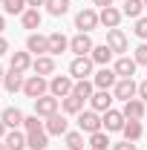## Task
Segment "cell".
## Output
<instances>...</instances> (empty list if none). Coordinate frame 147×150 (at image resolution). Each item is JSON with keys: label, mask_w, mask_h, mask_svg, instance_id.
<instances>
[{"label": "cell", "mask_w": 147, "mask_h": 150, "mask_svg": "<svg viewBox=\"0 0 147 150\" xmlns=\"http://www.w3.org/2000/svg\"><path fill=\"white\" fill-rule=\"evenodd\" d=\"M23 130H26V133H35V130H46V127H43L40 115H26V121H23Z\"/></svg>", "instance_id": "cell-35"}, {"label": "cell", "mask_w": 147, "mask_h": 150, "mask_svg": "<svg viewBox=\"0 0 147 150\" xmlns=\"http://www.w3.org/2000/svg\"><path fill=\"white\" fill-rule=\"evenodd\" d=\"M26 3H29L32 9H37V6H46V0H26Z\"/></svg>", "instance_id": "cell-42"}, {"label": "cell", "mask_w": 147, "mask_h": 150, "mask_svg": "<svg viewBox=\"0 0 147 150\" xmlns=\"http://www.w3.org/2000/svg\"><path fill=\"white\" fill-rule=\"evenodd\" d=\"M112 101H115L112 90H95V93H92V98H90V104H92V110H95V112L112 110Z\"/></svg>", "instance_id": "cell-13"}, {"label": "cell", "mask_w": 147, "mask_h": 150, "mask_svg": "<svg viewBox=\"0 0 147 150\" xmlns=\"http://www.w3.org/2000/svg\"><path fill=\"white\" fill-rule=\"evenodd\" d=\"M26 9H29L26 0H6V3H3V12H6V15H23Z\"/></svg>", "instance_id": "cell-34"}, {"label": "cell", "mask_w": 147, "mask_h": 150, "mask_svg": "<svg viewBox=\"0 0 147 150\" xmlns=\"http://www.w3.org/2000/svg\"><path fill=\"white\" fill-rule=\"evenodd\" d=\"M46 12H49L52 18L66 15V12H69V0H46Z\"/></svg>", "instance_id": "cell-33"}, {"label": "cell", "mask_w": 147, "mask_h": 150, "mask_svg": "<svg viewBox=\"0 0 147 150\" xmlns=\"http://www.w3.org/2000/svg\"><path fill=\"white\" fill-rule=\"evenodd\" d=\"M121 136H124L127 142H139V139L144 136V124H141V121H127L124 130H121Z\"/></svg>", "instance_id": "cell-28"}, {"label": "cell", "mask_w": 147, "mask_h": 150, "mask_svg": "<svg viewBox=\"0 0 147 150\" xmlns=\"http://www.w3.org/2000/svg\"><path fill=\"white\" fill-rule=\"evenodd\" d=\"M92 67H95V61H92L90 55H78V58H72V64H69V75H72L75 81L90 78V75H92Z\"/></svg>", "instance_id": "cell-3"}, {"label": "cell", "mask_w": 147, "mask_h": 150, "mask_svg": "<svg viewBox=\"0 0 147 150\" xmlns=\"http://www.w3.org/2000/svg\"><path fill=\"white\" fill-rule=\"evenodd\" d=\"M3 78H6V69H3V67H0V84H3Z\"/></svg>", "instance_id": "cell-45"}, {"label": "cell", "mask_w": 147, "mask_h": 150, "mask_svg": "<svg viewBox=\"0 0 147 150\" xmlns=\"http://www.w3.org/2000/svg\"><path fill=\"white\" fill-rule=\"evenodd\" d=\"M66 49H69V38L61 35V32H52V35H49V55L55 58V55H61V52H66Z\"/></svg>", "instance_id": "cell-25"}, {"label": "cell", "mask_w": 147, "mask_h": 150, "mask_svg": "<svg viewBox=\"0 0 147 150\" xmlns=\"http://www.w3.org/2000/svg\"><path fill=\"white\" fill-rule=\"evenodd\" d=\"M78 130L92 136V133L104 130V121H101V115H98L95 110H84V112H78Z\"/></svg>", "instance_id": "cell-1"}, {"label": "cell", "mask_w": 147, "mask_h": 150, "mask_svg": "<svg viewBox=\"0 0 147 150\" xmlns=\"http://www.w3.org/2000/svg\"><path fill=\"white\" fill-rule=\"evenodd\" d=\"M112 69H115L118 78H133L136 69H139V64H136V58H130V55H118V61L112 64Z\"/></svg>", "instance_id": "cell-16"}, {"label": "cell", "mask_w": 147, "mask_h": 150, "mask_svg": "<svg viewBox=\"0 0 147 150\" xmlns=\"http://www.w3.org/2000/svg\"><path fill=\"white\" fill-rule=\"evenodd\" d=\"M92 3H95L98 9H107V6H112V0H92Z\"/></svg>", "instance_id": "cell-41"}, {"label": "cell", "mask_w": 147, "mask_h": 150, "mask_svg": "<svg viewBox=\"0 0 147 150\" xmlns=\"http://www.w3.org/2000/svg\"><path fill=\"white\" fill-rule=\"evenodd\" d=\"M127 18L133 20H139L141 18V12H144V0H124V9H121Z\"/></svg>", "instance_id": "cell-32"}, {"label": "cell", "mask_w": 147, "mask_h": 150, "mask_svg": "<svg viewBox=\"0 0 147 150\" xmlns=\"http://www.w3.org/2000/svg\"><path fill=\"white\" fill-rule=\"evenodd\" d=\"M112 55H115V52H112L107 43H98V46H92V52H90V58L98 64V67H107V64L112 61Z\"/></svg>", "instance_id": "cell-24"}, {"label": "cell", "mask_w": 147, "mask_h": 150, "mask_svg": "<svg viewBox=\"0 0 147 150\" xmlns=\"http://www.w3.org/2000/svg\"><path fill=\"white\" fill-rule=\"evenodd\" d=\"M20 23H23V29H29V32H35L40 29V23H43V15H40V9H26L23 15H20Z\"/></svg>", "instance_id": "cell-20"}, {"label": "cell", "mask_w": 147, "mask_h": 150, "mask_svg": "<svg viewBox=\"0 0 147 150\" xmlns=\"http://www.w3.org/2000/svg\"><path fill=\"white\" fill-rule=\"evenodd\" d=\"M72 93L78 95V98H84V101H90V98H92V93H95V84H92L90 78H81V81H75Z\"/></svg>", "instance_id": "cell-27"}, {"label": "cell", "mask_w": 147, "mask_h": 150, "mask_svg": "<svg viewBox=\"0 0 147 150\" xmlns=\"http://www.w3.org/2000/svg\"><path fill=\"white\" fill-rule=\"evenodd\" d=\"M144 12H147V0H144Z\"/></svg>", "instance_id": "cell-47"}, {"label": "cell", "mask_w": 147, "mask_h": 150, "mask_svg": "<svg viewBox=\"0 0 147 150\" xmlns=\"http://www.w3.org/2000/svg\"><path fill=\"white\" fill-rule=\"evenodd\" d=\"M107 46H110L115 55H124L127 52V35L121 32V29H107Z\"/></svg>", "instance_id": "cell-15"}, {"label": "cell", "mask_w": 147, "mask_h": 150, "mask_svg": "<svg viewBox=\"0 0 147 150\" xmlns=\"http://www.w3.org/2000/svg\"><path fill=\"white\" fill-rule=\"evenodd\" d=\"M112 142H110V133L107 130H98V133H92L90 136V150H107Z\"/></svg>", "instance_id": "cell-30"}, {"label": "cell", "mask_w": 147, "mask_h": 150, "mask_svg": "<svg viewBox=\"0 0 147 150\" xmlns=\"http://www.w3.org/2000/svg\"><path fill=\"white\" fill-rule=\"evenodd\" d=\"M121 18H124V12H121V9H115V6H107V9H101V12H98L101 26H107V29H118Z\"/></svg>", "instance_id": "cell-17"}, {"label": "cell", "mask_w": 147, "mask_h": 150, "mask_svg": "<svg viewBox=\"0 0 147 150\" xmlns=\"http://www.w3.org/2000/svg\"><path fill=\"white\" fill-rule=\"evenodd\" d=\"M139 98H141V101L147 104V78L141 81V84H139Z\"/></svg>", "instance_id": "cell-39"}, {"label": "cell", "mask_w": 147, "mask_h": 150, "mask_svg": "<svg viewBox=\"0 0 147 150\" xmlns=\"http://www.w3.org/2000/svg\"><path fill=\"white\" fill-rule=\"evenodd\" d=\"M58 107H61V98H55V95H40V98H35V115H40V118H49V115H55Z\"/></svg>", "instance_id": "cell-5"}, {"label": "cell", "mask_w": 147, "mask_h": 150, "mask_svg": "<svg viewBox=\"0 0 147 150\" xmlns=\"http://www.w3.org/2000/svg\"><path fill=\"white\" fill-rule=\"evenodd\" d=\"M133 32H136V38H141V40H147V18H139V20H136Z\"/></svg>", "instance_id": "cell-37"}, {"label": "cell", "mask_w": 147, "mask_h": 150, "mask_svg": "<svg viewBox=\"0 0 147 150\" xmlns=\"http://www.w3.org/2000/svg\"><path fill=\"white\" fill-rule=\"evenodd\" d=\"M72 87H75L72 75H52V81H49V95L66 98V95H72Z\"/></svg>", "instance_id": "cell-2"}, {"label": "cell", "mask_w": 147, "mask_h": 150, "mask_svg": "<svg viewBox=\"0 0 147 150\" xmlns=\"http://www.w3.org/2000/svg\"><path fill=\"white\" fill-rule=\"evenodd\" d=\"M92 84H95V90H112L118 84V75L112 67H101L98 72H92Z\"/></svg>", "instance_id": "cell-6"}, {"label": "cell", "mask_w": 147, "mask_h": 150, "mask_svg": "<svg viewBox=\"0 0 147 150\" xmlns=\"http://www.w3.org/2000/svg\"><path fill=\"white\" fill-rule=\"evenodd\" d=\"M32 52H12V61H9V69H18V72H26L32 69Z\"/></svg>", "instance_id": "cell-22"}, {"label": "cell", "mask_w": 147, "mask_h": 150, "mask_svg": "<svg viewBox=\"0 0 147 150\" xmlns=\"http://www.w3.org/2000/svg\"><path fill=\"white\" fill-rule=\"evenodd\" d=\"M124 118L127 121H141L144 118V112H147V104L141 101V98H130V101H124Z\"/></svg>", "instance_id": "cell-14"}, {"label": "cell", "mask_w": 147, "mask_h": 150, "mask_svg": "<svg viewBox=\"0 0 147 150\" xmlns=\"http://www.w3.org/2000/svg\"><path fill=\"white\" fill-rule=\"evenodd\" d=\"M0 150H9V147H6V142H3V139H0Z\"/></svg>", "instance_id": "cell-46"}, {"label": "cell", "mask_w": 147, "mask_h": 150, "mask_svg": "<svg viewBox=\"0 0 147 150\" xmlns=\"http://www.w3.org/2000/svg\"><path fill=\"white\" fill-rule=\"evenodd\" d=\"M26 147H29V150H46V147H49V133H46V130L26 133Z\"/></svg>", "instance_id": "cell-21"}, {"label": "cell", "mask_w": 147, "mask_h": 150, "mask_svg": "<svg viewBox=\"0 0 147 150\" xmlns=\"http://www.w3.org/2000/svg\"><path fill=\"white\" fill-rule=\"evenodd\" d=\"M101 121H104V130L107 133H121L124 124H127V118H124L121 110H107L104 115H101Z\"/></svg>", "instance_id": "cell-12"}, {"label": "cell", "mask_w": 147, "mask_h": 150, "mask_svg": "<svg viewBox=\"0 0 147 150\" xmlns=\"http://www.w3.org/2000/svg\"><path fill=\"white\" fill-rule=\"evenodd\" d=\"M26 52H32V55H49V35L29 32V38H26Z\"/></svg>", "instance_id": "cell-8"}, {"label": "cell", "mask_w": 147, "mask_h": 150, "mask_svg": "<svg viewBox=\"0 0 147 150\" xmlns=\"http://www.w3.org/2000/svg\"><path fill=\"white\" fill-rule=\"evenodd\" d=\"M6 52H9V40L0 35V55H6Z\"/></svg>", "instance_id": "cell-40"}, {"label": "cell", "mask_w": 147, "mask_h": 150, "mask_svg": "<svg viewBox=\"0 0 147 150\" xmlns=\"http://www.w3.org/2000/svg\"><path fill=\"white\" fill-rule=\"evenodd\" d=\"M112 95L118 101H130V98H139V84L133 78H118V84L112 87Z\"/></svg>", "instance_id": "cell-7"}, {"label": "cell", "mask_w": 147, "mask_h": 150, "mask_svg": "<svg viewBox=\"0 0 147 150\" xmlns=\"http://www.w3.org/2000/svg\"><path fill=\"white\" fill-rule=\"evenodd\" d=\"M0 118H3V124H6L9 130H18V127H23V121H26V115H23L18 107H6V110L0 112Z\"/></svg>", "instance_id": "cell-19"}, {"label": "cell", "mask_w": 147, "mask_h": 150, "mask_svg": "<svg viewBox=\"0 0 147 150\" xmlns=\"http://www.w3.org/2000/svg\"><path fill=\"white\" fill-rule=\"evenodd\" d=\"M32 72L35 75H55V58L52 55H37L35 61H32Z\"/></svg>", "instance_id": "cell-18"}, {"label": "cell", "mask_w": 147, "mask_h": 150, "mask_svg": "<svg viewBox=\"0 0 147 150\" xmlns=\"http://www.w3.org/2000/svg\"><path fill=\"white\" fill-rule=\"evenodd\" d=\"M0 3H6V0H0Z\"/></svg>", "instance_id": "cell-48"}, {"label": "cell", "mask_w": 147, "mask_h": 150, "mask_svg": "<svg viewBox=\"0 0 147 150\" xmlns=\"http://www.w3.org/2000/svg\"><path fill=\"white\" fill-rule=\"evenodd\" d=\"M64 144H66V150H87L84 147V133L81 130H69L64 136Z\"/></svg>", "instance_id": "cell-31"}, {"label": "cell", "mask_w": 147, "mask_h": 150, "mask_svg": "<svg viewBox=\"0 0 147 150\" xmlns=\"http://www.w3.org/2000/svg\"><path fill=\"white\" fill-rule=\"evenodd\" d=\"M64 150H66V147H64Z\"/></svg>", "instance_id": "cell-50"}, {"label": "cell", "mask_w": 147, "mask_h": 150, "mask_svg": "<svg viewBox=\"0 0 147 150\" xmlns=\"http://www.w3.org/2000/svg\"><path fill=\"white\" fill-rule=\"evenodd\" d=\"M3 142H6V147H9V150H23V147H26V133H20V130H9Z\"/></svg>", "instance_id": "cell-29"}, {"label": "cell", "mask_w": 147, "mask_h": 150, "mask_svg": "<svg viewBox=\"0 0 147 150\" xmlns=\"http://www.w3.org/2000/svg\"><path fill=\"white\" fill-rule=\"evenodd\" d=\"M46 90H49V81H46L43 75H29V78L23 81V93L29 95L32 101L40 98V95H46Z\"/></svg>", "instance_id": "cell-4"}, {"label": "cell", "mask_w": 147, "mask_h": 150, "mask_svg": "<svg viewBox=\"0 0 147 150\" xmlns=\"http://www.w3.org/2000/svg\"><path fill=\"white\" fill-rule=\"evenodd\" d=\"M98 23H101V20H98V12H95V9H81V12L75 15V29H78V32H92Z\"/></svg>", "instance_id": "cell-9"}, {"label": "cell", "mask_w": 147, "mask_h": 150, "mask_svg": "<svg viewBox=\"0 0 147 150\" xmlns=\"http://www.w3.org/2000/svg\"><path fill=\"white\" fill-rule=\"evenodd\" d=\"M6 133H9V127L3 124V118H0V139H6Z\"/></svg>", "instance_id": "cell-43"}, {"label": "cell", "mask_w": 147, "mask_h": 150, "mask_svg": "<svg viewBox=\"0 0 147 150\" xmlns=\"http://www.w3.org/2000/svg\"><path fill=\"white\" fill-rule=\"evenodd\" d=\"M61 110L66 112V115H78V112H84V98H78V95H66V98H61Z\"/></svg>", "instance_id": "cell-26"}, {"label": "cell", "mask_w": 147, "mask_h": 150, "mask_svg": "<svg viewBox=\"0 0 147 150\" xmlns=\"http://www.w3.org/2000/svg\"><path fill=\"white\" fill-rule=\"evenodd\" d=\"M112 150H136V142H118V144H112Z\"/></svg>", "instance_id": "cell-38"}, {"label": "cell", "mask_w": 147, "mask_h": 150, "mask_svg": "<svg viewBox=\"0 0 147 150\" xmlns=\"http://www.w3.org/2000/svg\"><path fill=\"white\" fill-rule=\"evenodd\" d=\"M3 29H6V18L0 15V32H3Z\"/></svg>", "instance_id": "cell-44"}, {"label": "cell", "mask_w": 147, "mask_h": 150, "mask_svg": "<svg viewBox=\"0 0 147 150\" xmlns=\"http://www.w3.org/2000/svg\"><path fill=\"white\" fill-rule=\"evenodd\" d=\"M43 127L49 136H66L69 133V121H66V112H55V115H49L46 121H43Z\"/></svg>", "instance_id": "cell-10"}, {"label": "cell", "mask_w": 147, "mask_h": 150, "mask_svg": "<svg viewBox=\"0 0 147 150\" xmlns=\"http://www.w3.org/2000/svg\"><path fill=\"white\" fill-rule=\"evenodd\" d=\"M23 81H26V78H23V72H18V69H9V72H6V78H3V87H6V93H20V90H23Z\"/></svg>", "instance_id": "cell-23"}, {"label": "cell", "mask_w": 147, "mask_h": 150, "mask_svg": "<svg viewBox=\"0 0 147 150\" xmlns=\"http://www.w3.org/2000/svg\"><path fill=\"white\" fill-rule=\"evenodd\" d=\"M87 150H90V147H87Z\"/></svg>", "instance_id": "cell-49"}, {"label": "cell", "mask_w": 147, "mask_h": 150, "mask_svg": "<svg viewBox=\"0 0 147 150\" xmlns=\"http://www.w3.org/2000/svg\"><path fill=\"white\" fill-rule=\"evenodd\" d=\"M92 38H90V32H78L75 38H69V52H75V58L78 55H90L92 52Z\"/></svg>", "instance_id": "cell-11"}, {"label": "cell", "mask_w": 147, "mask_h": 150, "mask_svg": "<svg viewBox=\"0 0 147 150\" xmlns=\"http://www.w3.org/2000/svg\"><path fill=\"white\" fill-rule=\"evenodd\" d=\"M133 58H136V64H139V67H147V43H139V46H136V52H133Z\"/></svg>", "instance_id": "cell-36"}]
</instances>
